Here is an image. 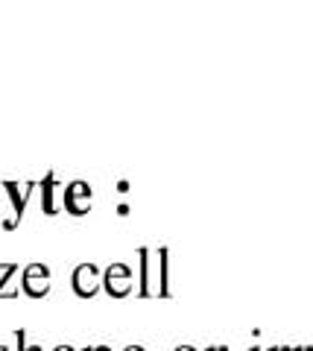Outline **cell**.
<instances>
[{"label": "cell", "instance_id": "cell-2", "mask_svg": "<svg viewBox=\"0 0 313 351\" xmlns=\"http://www.w3.org/2000/svg\"><path fill=\"white\" fill-rule=\"evenodd\" d=\"M62 205L64 211L73 214V217H82L88 214V205H91V188L88 182H71L62 193Z\"/></svg>", "mask_w": 313, "mask_h": 351}, {"label": "cell", "instance_id": "cell-9", "mask_svg": "<svg viewBox=\"0 0 313 351\" xmlns=\"http://www.w3.org/2000/svg\"><path fill=\"white\" fill-rule=\"evenodd\" d=\"M91 351H109V348H103V346H100V348H91Z\"/></svg>", "mask_w": 313, "mask_h": 351}, {"label": "cell", "instance_id": "cell-10", "mask_svg": "<svg viewBox=\"0 0 313 351\" xmlns=\"http://www.w3.org/2000/svg\"><path fill=\"white\" fill-rule=\"evenodd\" d=\"M0 188H3V184H0Z\"/></svg>", "mask_w": 313, "mask_h": 351}, {"label": "cell", "instance_id": "cell-7", "mask_svg": "<svg viewBox=\"0 0 313 351\" xmlns=\"http://www.w3.org/2000/svg\"><path fill=\"white\" fill-rule=\"evenodd\" d=\"M53 184H56V182H53V173H47V179L41 182V191H45V214H56V211H59V208L53 205V199H50V193H53Z\"/></svg>", "mask_w": 313, "mask_h": 351}, {"label": "cell", "instance_id": "cell-6", "mask_svg": "<svg viewBox=\"0 0 313 351\" xmlns=\"http://www.w3.org/2000/svg\"><path fill=\"white\" fill-rule=\"evenodd\" d=\"M12 276H15L12 263H0V299H18V293L6 290V284H9V278H12Z\"/></svg>", "mask_w": 313, "mask_h": 351}, {"label": "cell", "instance_id": "cell-3", "mask_svg": "<svg viewBox=\"0 0 313 351\" xmlns=\"http://www.w3.org/2000/svg\"><path fill=\"white\" fill-rule=\"evenodd\" d=\"M103 287L109 290L114 299H123V295L132 293V269L123 267V263H112L103 276Z\"/></svg>", "mask_w": 313, "mask_h": 351}, {"label": "cell", "instance_id": "cell-1", "mask_svg": "<svg viewBox=\"0 0 313 351\" xmlns=\"http://www.w3.org/2000/svg\"><path fill=\"white\" fill-rule=\"evenodd\" d=\"M21 290H24L29 299L47 295L50 293V269L45 263H29V267L21 272Z\"/></svg>", "mask_w": 313, "mask_h": 351}, {"label": "cell", "instance_id": "cell-8", "mask_svg": "<svg viewBox=\"0 0 313 351\" xmlns=\"http://www.w3.org/2000/svg\"><path fill=\"white\" fill-rule=\"evenodd\" d=\"M179 351H197V348H190V346H181Z\"/></svg>", "mask_w": 313, "mask_h": 351}, {"label": "cell", "instance_id": "cell-5", "mask_svg": "<svg viewBox=\"0 0 313 351\" xmlns=\"http://www.w3.org/2000/svg\"><path fill=\"white\" fill-rule=\"evenodd\" d=\"M0 184H3V191H9V196H12V202H15V223H18L21 214H24V208H27L29 193L36 191V188H41V184H38V182H27V191H24V193L15 191V182H0ZM15 223H12V226H15ZM12 226H6V228H12Z\"/></svg>", "mask_w": 313, "mask_h": 351}, {"label": "cell", "instance_id": "cell-4", "mask_svg": "<svg viewBox=\"0 0 313 351\" xmlns=\"http://www.w3.org/2000/svg\"><path fill=\"white\" fill-rule=\"evenodd\" d=\"M100 287V272H97L94 263H79L73 269V293L82 295V299H91Z\"/></svg>", "mask_w": 313, "mask_h": 351}]
</instances>
